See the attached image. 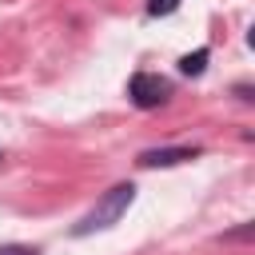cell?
I'll use <instances>...</instances> for the list:
<instances>
[{
	"mask_svg": "<svg viewBox=\"0 0 255 255\" xmlns=\"http://www.w3.org/2000/svg\"><path fill=\"white\" fill-rule=\"evenodd\" d=\"M131 199H135V183L128 179V183H116V187H108L104 195H100V203L72 227V235L76 239H84V235H92V231H104V227H112V223H120L124 219V211L131 207Z\"/></svg>",
	"mask_w": 255,
	"mask_h": 255,
	"instance_id": "6da1fadb",
	"label": "cell"
},
{
	"mask_svg": "<svg viewBox=\"0 0 255 255\" xmlns=\"http://www.w3.org/2000/svg\"><path fill=\"white\" fill-rule=\"evenodd\" d=\"M128 96H131V104H135V108L151 112V108L167 104V96H171V84H167L163 76H155V72H135V76L128 80Z\"/></svg>",
	"mask_w": 255,
	"mask_h": 255,
	"instance_id": "7a4b0ae2",
	"label": "cell"
},
{
	"mask_svg": "<svg viewBox=\"0 0 255 255\" xmlns=\"http://www.w3.org/2000/svg\"><path fill=\"white\" fill-rule=\"evenodd\" d=\"M203 147H195V143H183V147H147V151H139V167H175V163H187V159H195Z\"/></svg>",
	"mask_w": 255,
	"mask_h": 255,
	"instance_id": "3957f363",
	"label": "cell"
},
{
	"mask_svg": "<svg viewBox=\"0 0 255 255\" xmlns=\"http://www.w3.org/2000/svg\"><path fill=\"white\" fill-rule=\"evenodd\" d=\"M207 60H211V52H207V48H195V52L179 56V72H183V76H203Z\"/></svg>",
	"mask_w": 255,
	"mask_h": 255,
	"instance_id": "277c9868",
	"label": "cell"
},
{
	"mask_svg": "<svg viewBox=\"0 0 255 255\" xmlns=\"http://www.w3.org/2000/svg\"><path fill=\"white\" fill-rule=\"evenodd\" d=\"M183 0H147V16H171Z\"/></svg>",
	"mask_w": 255,
	"mask_h": 255,
	"instance_id": "5b68a950",
	"label": "cell"
},
{
	"mask_svg": "<svg viewBox=\"0 0 255 255\" xmlns=\"http://www.w3.org/2000/svg\"><path fill=\"white\" fill-rule=\"evenodd\" d=\"M0 255H40V247H32V243H0Z\"/></svg>",
	"mask_w": 255,
	"mask_h": 255,
	"instance_id": "8992f818",
	"label": "cell"
},
{
	"mask_svg": "<svg viewBox=\"0 0 255 255\" xmlns=\"http://www.w3.org/2000/svg\"><path fill=\"white\" fill-rule=\"evenodd\" d=\"M251 235H255V223H243L235 231H223V239H251Z\"/></svg>",
	"mask_w": 255,
	"mask_h": 255,
	"instance_id": "52a82bcc",
	"label": "cell"
},
{
	"mask_svg": "<svg viewBox=\"0 0 255 255\" xmlns=\"http://www.w3.org/2000/svg\"><path fill=\"white\" fill-rule=\"evenodd\" d=\"M235 96H239L243 104H251V100H255V88H251V84H235Z\"/></svg>",
	"mask_w": 255,
	"mask_h": 255,
	"instance_id": "ba28073f",
	"label": "cell"
},
{
	"mask_svg": "<svg viewBox=\"0 0 255 255\" xmlns=\"http://www.w3.org/2000/svg\"><path fill=\"white\" fill-rule=\"evenodd\" d=\"M0 159H4V155H0Z\"/></svg>",
	"mask_w": 255,
	"mask_h": 255,
	"instance_id": "9c48e42d",
	"label": "cell"
}]
</instances>
